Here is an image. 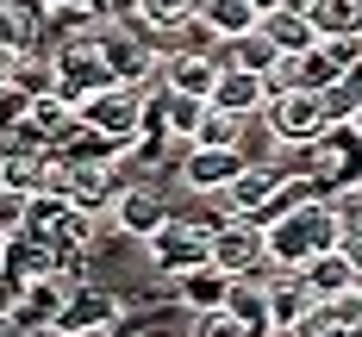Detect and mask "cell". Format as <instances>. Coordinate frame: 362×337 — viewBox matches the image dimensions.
Here are the masks:
<instances>
[{
    "instance_id": "6da1fadb",
    "label": "cell",
    "mask_w": 362,
    "mask_h": 337,
    "mask_svg": "<svg viewBox=\"0 0 362 337\" xmlns=\"http://www.w3.org/2000/svg\"><path fill=\"white\" fill-rule=\"evenodd\" d=\"M256 225H262V262H275L281 275H300V262L337 250V219H331L325 194H306L300 206H281Z\"/></svg>"
},
{
    "instance_id": "7a4b0ae2",
    "label": "cell",
    "mask_w": 362,
    "mask_h": 337,
    "mask_svg": "<svg viewBox=\"0 0 362 337\" xmlns=\"http://www.w3.org/2000/svg\"><path fill=\"white\" fill-rule=\"evenodd\" d=\"M75 119H81V131H94V138H107L119 150V144H132L138 131H150V88L107 81V88H94V94L75 100Z\"/></svg>"
},
{
    "instance_id": "3957f363",
    "label": "cell",
    "mask_w": 362,
    "mask_h": 337,
    "mask_svg": "<svg viewBox=\"0 0 362 337\" xmlns=\"http://www.w3.org/2000/svg\"><path fill=\"white\" fill-rule=\"evenodd\" d=\"M206 231L213 225L200 219H181V213H169V219L156 225L144 237V256H150V268H156V281H181L187 268H206Z\"/></svg>"
},
{
    "instance_id": "277c9868",
    "label": "cell",
    "mask_w": 362,
    "mask_h": 337,
    "mask_svg": "<svg viewBox=\"0 0 362 337\" xmlns=\"http://www.w3.org/2000/svg\"><path fill=\"white\" fill-rule=\"evenodd\" d=\"M256 119L275 131L281 150H306V144H319L325 131H337L331 112H325V94H313V88H300V94H269Z\"/></svg>"
},
{
    "instance_id": "5b68a950",
    "label": "cell",
    "mask_w": 362,
    "mask_h": 337,
    "mask_svg": "<svg viewBox=\"0 0 362 337\" xmlns=\"http://www.w3.org/2000/svg\"><path fill=\"white\" fill-rule=\"evenodd\" d=\"M119 319H125V300L112 294V288H81L75 281L63 306H57V319H50V331H75V337H107L119 331Z\"/></svg>"
},
{
    "instance_id": "8992f818",
    "label": "cell",
    "mask_w": 362,
    "mask_h": 337,
    "mask_svg": "<svg viewBox=\"0 0 362 337\" xmlns=\"http://www.w3.org/2000/svg\"><path fill=\"white\" fill-rule=\"evenodd\" d=\"M107 213H112V225H119V237H138V244H144V237L169 219L175 206H169L163 182H125V187H112Z\"/></svg>"
},
{
    "instance_id": "52a82bcc",
    "label": "cell",
    "mask_w": 362,
    "mask_h": 337,
    "mask_svg": "<svg viewBox=\"0 0 362 337\" xmlns=\"http://www.w3.org/2000/svg\"><path fill=\"white\" fill-rule=\"evenodd\" d=\"M256 262H262V225L256 219H218L206 231V268H218L225 281L250 275Z\"/></svg>"
},
{
    "instance_id": "ba28073f",
    "label": "cell",
    "mask_w": 362,
    "mask_h": 337,
    "mask_svg": "<svg viewBox=\"0 0 362 337\" xmlns=\"http://www.w3.org/2000/svg\"><path fill=\"white\" fill-rule=\"evenodd\" d=\"M238 169H244L238 150H200V144H181V156L169 162V175H175V187H187V200H200V194L225 187Z\"/></svg>"
},
{
    "instance_id": "9c48e42d",
    "label": "cell",
    "mask_w": 362,
    "mask_h": 337,
    "mask_svg": "<svg viewBox=\"0 0 362 337\" xmlns=\"http://www.w3.org/2000/svg\"><path fill=\"white\" fill-rule=\"evenodd\" d=\"M313 25V44L325 37H362V0H293Z\"/></svg>"
},
{
    "instance_id": "30bf717a",
    "label": "cell",
    "mask_w": 362,
    "mask_h": 337,
    "mask_svg": "<svg viewBox=\"0 0 362 337\" xmlns=\"http://www.w3.org/2000/svg\"><path fill=\"white\" fill-rule=\"evenodd\" d=\"M218 81V57H163V94H187V100H206Z\"/></svg>"
},
{
    "instance_id": "8fae6325",
    "label": "cell",
    "mask_w": 362,
    "mask_h": 337,
    "mask_svg": "<svg viewBox=\"0 0 362 337\" xmlns=\"http://www.w3.org/2000/svg\"><path fill=\"white\" fill-rule=\"evenodd\" d=\"M262 75H250V69H218V81H213V94H206V107H218V112H238V119H250V112H262Z\"/></svg>"
},
{
    "instance_id": "7c38bea8",
    "label": "cell",
    "mask_w": 362,
    "mask_h": 337,
    "mask_svg": "<svg viewBox=\"0 0 362 337\" xmlns=\"http://www.w3.org/2000/svg\"><path fill=\"white\" fill-rule=\"evenodd\" d=\"M218 306H225V312H231V319H238L250 337H256V331H269V288H262V281H250V275H231Z\"/></svg>"
},
{
    "instance_id": "4fadbf2b",
    "label": "cell",
    "mask_w": 362,
    "mask_h": 337,
    "mask_svg": "<svg viewBox=\"0 0 362 337\" xmlns=\"http://www.w3.org/2000/svg\"><path fill=\"white\" fill-rule=\"evenodd\" d=\"M256 32L269 37L281 57H300V50H313V25H306V13H300V6H275V13H262V19H256Z\"/></svg>"
},
{
    "instance_id": "5bb4252c",
    "label": "cell",
    "mask_w": 362,
    "mask_h": 337,
    "mask_svg": "<svg viewBox=\"0 0 362 337\" xmlns=\"http://www.w3.org/2000/svg\"><path fill=\"white\" fill-rule=\"evenodd\" d=\"M300 281H306L313 300H331V294H344V288H356V268L344 262V250H325V256L300 262Z\"/></svg>"
},
{
    "instance_id": "9a60e30c",
    "label": "cell",
    "mask_w": 362,
    "mask_h": 337,
    "mask_svg": "<svg viewBox=\"0 0 362 337\" xmlns=\"http://www.w3.org/2000/svg\"><path fill=\"white\" fill-rule=\"evenodd\" d=\"M306 312H313L306 281H300V275H275V281H269V325H293V319H306Z\"/></svg>"
},
{
    "instance_id": "2e32d148",
    "label": "cell",
    "mask_w": 362,
    "mask_h": 337,
    "mask_svg": "<svg viewBox=\"0 0 362 337\" xmlns=\"http://www.w3.org/2000/svg\"><path fill=\"white\" fill-rule=\"evenodd\" d=\"M325 206H331V219H337V237H356L362 231V169L344 175L337 187H325Z\"/></svg>"
},
{
    "instance_id": "e0dca14e",
    "label": "cell",
    "mask_w": 362,
    "mask_h": 337,
    "mask_svg": "<svg viewBox=\"0 0 362 337\" xmlns=\"http://www.w3.org/2000/svg\"><path fill=\"white\" fill-rule=\"evenodd\" d=\"M200 19H206V32L225 44V37H238V32H250L256 25V13H250V0H200L194 6Z\"/></svg>"
},
{
    "instance_id": "ac0fdd59",
    "label": "cell",
    "mask_w": 362,
    "mask_h": 337,
    "mask_svg": "<svg viewBox=\"0 0 362 337\" xmlns=\"http://www.w3.org/2000/svg\"><path fill=\"white\" fill-rule=\"evenodd\" d=\"M238 131H244V119H238V112L206 107V112H200V125L187 131V144H200V150H238Z\"/></svg>"
},
{
    "instance_id": "d6986e66",
    "label": "cell",
    "mask_w": 362,
    "mask_h": 337,
    "mask_svg": "<svg viewBox=\"0 0 362 337\" xmlns=\"http://www.w3.org/2000/svg\"><path fill=\"white\" fill-rule=\"evenodd\" d=\"M181 337H250L225 306H200V312H187V331Z\"/></svg>"
},
{
    "instance_id": "ffe728a7",
    "label": "cell",
    "mask_w": 362,
    "mask_h": 337,
    "mask_svg": "<svg viewBox=\"0 0 362 337\" xmlns=\"http://www.w3.org/2000/svg\"><path fill=\"white\" fill-rule=\"evenodd\" d=\"M319 319L337 325V331H362V294H356V288H344V294L319 300Z\"/></svg>"
},
{
    "instance_id": "44dd1931",
    "label": "cell",
    "mask_w": 362,
    "mask_h": 337,
    "mask_svg": "<svg viewBox=\"0 0 362 337\" xmlns=\"http://www.w3.org/2000/svg\"><path fill=\"white\" fill-rule=\"evenodd\" d=\"M132 6H138V25L150 32V25H175V19H187L200 0H132Z\"/></svg>"
},
{
    "instance_id": "7402d4cb",
    "label": "cell",
    "mask_w": 362,
    "mask_h": 337,
    "mask_svg": "<svg viewBox=\"0 0 362 337\" xmlns=\"http://www.w3.org/2000/svg\"><path fill=\"white\" fill-rule=\"evenodd\" d=\"M306 88V75H300V57H275L269 69H262V94H300Z\"/></svg>"
},
{
    "instance_id": "603a6c76",
    "label": "cell",
    "mask_w": 362,
    "mask_h": 337,
    "mask_svg": "<svg viewBox=\"0 0 362 337\" xmlns=\"http://www.w3.org/2000/svg\"><path fill=\"white\" fill-rule=\"evenodd\" d=\"M25 206H32V194H19V187H6V182H0V237L25 231Z\"/></svg>"
},
{
    "instance_id": "cb8c5ba5",
    "label": "cell",
    "mask_w": 362,
    "mask_h": 337,
    "mask_svg": "<svg viewBox=\"0 0 362 337\" xmlns=\"http://www.w3.org/2000/svg\"><path fill=\"white\" fill-rule=\"evenodd\" d=\"M25 112H32V94H19L13 81H0V131H13Z\"/></svg>"
},
{
    "instance_id": "d4e9b609",
    "label": "cell",
    "mask_w": 362,
    "mask_h": 337,
    "mask_svg": "<svg viewBox=\"0 0 362 337\" xmlns=\"http://www.w3.org/2000/svg\"><path fill=\"white\" fill-rule=\"evenodd\" d=\"M337 250H344V262L356 268V281H362V231H356V237H337Z\"/></svg>"
},
{
    "instance_id": "484cf974",
    "label": "cell",
    "mask_w": 362,
    "mask_h": 337,
    "mask_svg": "<svg viewBox=\"0 0 362 337\" xmlns=\"http://www.w3.org/2000/svg\"><path fill=\"white\" fill-rule=\"evenodd\" d=\"M337 125H344V138H356V144H362V100H356V107H350V112H344Z\"/></svg>"
},
{
    "instance_id": "4316f807",
    "label": "cell",
    "mask_w": 362,
    "mask_h": 337,
    "mask_svg": "<svg viewBox=\"0 0 362 337\" xmlns=\"http://www.w3.org/2000/svg\"><path fill=\"white\" fill-rule=\"evenodd\" d=\"M275 6H293V0H250V13L262 19V13H275Z\"/></svg>"
},
{
    "instance_id": "83f0119b",
    "label": "cell",
    "mask_w": 362,
    "mask_h": 337,
    "mask_svg": "<svg viewBox=\"0 0 362 337\" xmlns=\"http://www.w3.org/2000/svg\"><path fill=\"white\" fill-rule=\"evenodd\" d=\"M356 294H362V281H356Z\"/></svg>"
}]
</instances>
